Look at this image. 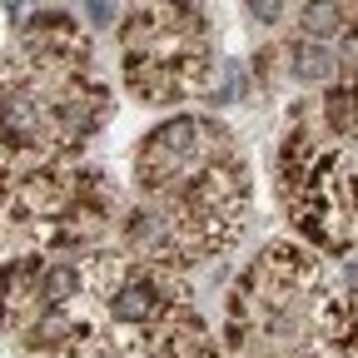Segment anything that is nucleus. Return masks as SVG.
Instances as JSON below:
<instances>
[{
	"label": "nucleus",
	"instance_id": "1",
	"mask_svg": "<svg viewBox=\"0 0 358 358\" xmlns=\"http://www.w3.org/2000/svg\"><path fill=\"white\" fill-rule=\"evenodd\" d=\"M219 150H229V134L214 129L209 120H194V115L169 120V124H159L150 134L145 150H140V179H145V189L169 194V189L185 185L189 174H199Z\"/></svg>",
	"mask_w": 358,
	"mask_h": 358
},
{
	"label": "nucleus",
	"instance_id": "2",
	"mask_svg": "<svg viewBox=\"0 0 358 358\" xmlns=\"http://www.w3.org/2000/svg\"><path fill=\"white\" fill-rule=\"evenodd\" d=\"M179 299H185V289L169 284L159 268H129V274H120V284L110 289V313L120 324L155 329L159 319H169L179 308Z\"/></svg>",
	"mask_w": 358,
	"mask_h": 358
},
{
	"label": "nucleus",
	"instance_id": "3",
	"mask_svg": "<svg viewBox=\"0 0 358 358\" xmlns=\"http://www.w3.org/2000/svg\"><path fill=\"white\" fill-rule=\"evenodd\" d=\"M50 129V110H45L35 85H0V145L10 150H30L45 140Z\"/></svg>",
	"mask_w": 358,
	"mask_h": 358
},
{
	"label": "nucleus",
	"instance_id": "4",
	"mask_svg": "<svg viewBox=\"0 0 358 358\" xmlns=\"http://www.w3.org/2000/svg\"><path fill=\"white\" fill-rule=\"evenodd\" d=\"M75 204H80V185L65 169H35L15 189V214L25 219H65Z\"/></svg>",
	"mask_w": 358,
	"mask_h": 358
},
{
	"label": "nucleus",
	"instance_id": "5",
	"mask_svg": "<svg viewBox=\"0 0 358 358\" xmlns=\"http://www.w3.org/2000/svg\"><path fill=\"white\" fill-rule=\"evenodd\" d=\"M85 289V268L80 264H45V274H40V303H50V308H65L75 294Z\"/></svg>",
	"mask_w": 358,
	"mask_h": 358
},
{
	"label": "nucleus",
	"instance_id": "6",
	"mask_svg": "<svg viewBox=\"0 0 358 358\" xmlns=\"http://www.w3.org/2000/svg\"><path fill=\"white\" fill-rule=\"evenodd\" d=\"M334 50L324 40H303V45H294V75L299 80H329L334 75Z\"/></svg>",
	"mask_w": 358,
	"mask_h": 358
},
{
	"label": "nucleus",
	"instance_id": "7",
	"mask_svg": "<svg viewBox=\"0 0 358 358\" xmlns=\"http://www.w3.org/2000/svg\"><path fill=\"white\" fill-rule=\"evenodd\" d=\"M329 124L338 134H353L358 129V85H343V90H329Z\"/></svg>",
	"mask_w": 358,
	"mask_h": 358
},
{
	"label": "nucleus",
	"instance_id": "8",
	"mask_svg": "<svg viewBox=\"0 0 358 358\" xmlns=\"http://www.w3.org/2000/svg\"><path fill=\"white\" fill-rule=\"evenodd\" d=\"M303 30H308V40L334 35V30H338V10H334V0H313L308 15H303Z\"/></svg>",
	"mask_w": 358,
	"mask_h": 358
},
{
	"label": "nucleus",
	"instance_id": "9",
	"mask_svg": "<svg viewBox=\"0 0 358 358\" xmlns=\"http://www.w3.org/2000/svg\"><path fill=\"white\" fill-rule=\"evenodd\" d=\"M214 95H219V100H239V95H244V75H239V65H234V60H219Z\"/></svg>",
	"mask_w": 358,
	"mask_h": 358
},
{
	"label": "nucleus",
	"instance_id": "10",
	"mask_svg": "<svg viewBox=\"0 0 358 358\" xmlns=\"http://www.w3.org/2000/svg\"><path fill=\"white\" fill-rule=\"evenodd\" d=\"M120 10H124V0H90V20H95L100 30L120 25Z\"/></svg>",
	"mask_w": 358,
	"mask_h": 358
},
{
	"label": "nucleus",
	"instance_id": "11",
	"mask_svg": "<svg viewBox=\"0 0 358 358\" xmlns=\"http://www.w3.org/2000/svg\"><path fill=\"white\" fill-rule=\"evenodd\" d=\"M249 10H254L259 20H279V15H284V0H249Z\"/></svg>",
	"mask_w": 358,
	"mask_h": 358
},
{
	"label": "nucleus",
	"instance_id": "12",
	"mask_svg": "<svg viewBox=\"0 0 358 358\" xmlns=\"http://www.w3.org/2000/svg\"><path fill=\"white\" fill-rule=\"evenodd\" d=\"M174 6H189V0H174Z\"/></svg>",
	"mask_w": 358,
	"mask_h": 358
}]
</instances>
